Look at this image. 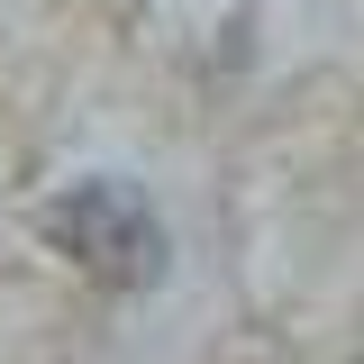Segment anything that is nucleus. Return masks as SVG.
Listing matches in <instances>:
<instances>
[{
  "mask_svg": "<svg viewBox=\"0 0 364 364\" xmlns=\"http://www.w3.org/2000/svg\"><path fill=\"white\" fill-rule=\"evenodd\" d=\"M37 237L55 255H73L91 282H119V291L164 273V228H155L136 182H73V191H55L37 210Z\"/></svg>",
  "mask_w": 364,
  "mask_h": 364,
  "instance_id": "1",
  "label": "nucleus"
}]
</instances>
